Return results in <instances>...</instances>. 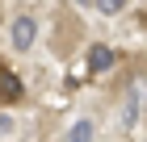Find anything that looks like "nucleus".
Listing matches in <instances>:
<instances>
[{
    "label": "nucleus",
    "mask_w": 147,
    "mask_h": 142,
    "mask_svg": "<svg viewBox=\"0 0 147 142\" xmlns=\"http://www.w3.org/2000/svg\"><path fill=\"white\" fill-rule=\"evenodd\" d=\"M34 38H38L34 17H17V21H13V46H17V50H30V46H34Z\"/></svg>",
    "instance_id": "nucleus-1"
},
{
    "label": "nucleus",
    "mask_w": 147,
    "mask_h": 142,
    "mask_svg": "<svg viewBox=\"0 0 147 142\" xmlns=\"http://www.w3.org/2000/svg\"><path fill=\"white\" fill-rule=\"evenodd\" d=\"M21 92H25L21 79L13 75L9 67H0V100H9V105H13V100H21Z\"/></svg>",
    "instance_id": "nucleus-2"
},
{
    "label": "nucleus",
    "mask_w": 147,
    "mask_h": 142,
    "mask_svg": "<svg viewBox=\"0 0 147 142\" xmlns=\"http://www.w3.org/2000/svg\"><path fill=\"white\" fill-rule=\"evenodd\" d=\"M113 59H118V55H113L109 46H92V50H88V71H109Z\"/></svg>",
    "instance_id": "nucleus-3"
},
{
    "label": "nucleus",
    "mask_w": 147,
    "mask_h": 142,
    "mask_svg": "<svg viewBox=\"0 0 147 142\" xmlns=\"http://www.w3.org/2000/svg\"><path fill=\"white\" fill-rule=\"evenodd\" d=\"M67 138H71V142H92V121H76Z\"/></svg>",
    "instance_id": "nucleus-4"
},
{
    "label": "nucleus",
    "mask_w": 147,
    "mask_h": 142,
    "mask_svg": "<svg viewBox=\"0 0 147 142\" xmlns=\"http://www.w3.org/2000/svg\"><path fill=\"white\" fill-rule=\"evenodd\" d=\"M135 117H139V96L130 92V96H126V109H122V121H126V125H135Z\"/></svg>",
    "instance_id": "nucleus-5"
},
{
    "label": "nucleus",
    "mask_w": 147,
    "mask_h": 142,
    "mask_svg": "<svg viewBox=\"0 0 147 142\" xmlns=\"http://www.w3.org/2000/svg\"><path fill=\"white\" fill-rule=\"evenodd\" d=\"M88 4H97L101 13H122L126 9V0H88Z\"/></svg>",
    "instance_id": "nucleus-6"
},
{
    "label": "nucleus",
    "mask_w": 147,
    "mask_h": 142,
    "mask_svg": "<svg viewBox=\"0 0 147 142\" xmlns=\"http://www.w3.org/2000/svg\"><path fill=\"white\" fill-rule=\"evenodd\" d=\"M13 130V117H4V113H0V134H9Z\"/></svg>",
    "instance_id": "nucleus-7"
}]
</instances>
